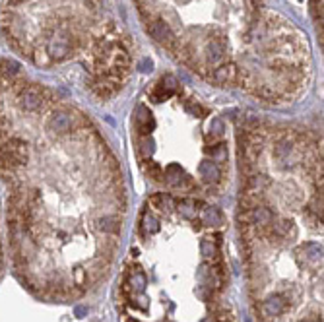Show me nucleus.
<instances>
[{
    "mask_svg": "<svg viewBox=\"0 0 324 322\" xmlns=\"http://www.w3.org/2000/svg\"><path fill=\"white\" fill-rule=\"evenodd\" d=\"M163 179L173 186V188H190L192 181L190 177L184 173V169L179 163H169L163 171Z\"/></svg>",
    "mask_w": 324,
    "mask_h": 322,
    "instance_id": "obj_3",
    "label": "nucleus"
},
{
    "mask_svg": "<svg viewBox=\"0 0 324 322\" xmlns=\"http://www.w3.org/2000/svg\"><path fill=\"white\" fill-rule=\"evenodd\" d=\"M18 101H20V107L27 113H35L43 107V93L39 87L35 85H29V87H23L18 95Z\"/></svg>",
    "mask_w": 324,
    "mask_h": 322,
    "instance_id": "obj_2",
    "label": "nucleus"
},
{
    "mask_svg": "<svg viewBox=\"0 0 324 322\" xmlns=\"http://www.w3.org/2000/svg\"><path fill=\"white\" fill-rule=\"evenodd\" d=\"M134 121H136V128H138V132H140L142 136H150L152 130L156 128V119H154L152 111H150L148 107H144V105L138 107Z\"/></svg>",
    "mask_w": 324,
    "mask_h": 322,
    "instance_id": "obj_5",
    "label": "nucleus"
},
{
    "mask_svg": "<svg viewBox=\"0 0 324 322\" xmlns=\"http://www.w3.org/2000/svg\"><path fill=\"white\" fill-rule=\"evenodd\" d=\"M140 70H142V72H150V70H152V60L144 59V60L140 62Z\"/></svg>",
    "mask_w": 324,
    "mask_h": 322,
    "instance_id": "obj_18",
    "label": "nucleus"
},
{
    "mask_svg": "<svg viewBox=\"0 0 324 322\" xmlns=\"http://www.w3.org/2000/svg\"><path fill=\"white\" fill-rule=\"evenodd\" d=\"M206 154L212 158L214 163H223V161H227V146L223 142L214 144L212 148H206Z\"/></svg>",
    "mask_w": 324,
    "mask_h": 322,
    "instance_id": "obj_13",
    "label": "nucleus"
},
{
    "mask_svg": "<svg viewBox=\"0 0 324 322\" xmlns=\"http://www.w3.org/2000/svg\"><path fill=\"white\" fill-rule=\"evenodd\" d=\"M49 130L55 132V134H68L74 126V117L72 113L68 111H55L51 117H49V122H47Z\"/></svg>",
    "mask_w": 324,
    "mask_h": 322,
    "instance_id": "obj_4",
    "label": "nucleus"
},
{
    "mask_svg": "<svg viewBox=\"0 0 324 322\" xmlns=\"http://www.w3.org/2000/svg\"><path fill=\"white\" fill-rule=\"evenodd\" d=\"M289 154H291V144H289V142H280V144L276 146V156H278L280 160H285Z\"/></svg>",
    "mask_w": 324,
    "mask_h": 322,
    "instance_id": "obj_15",
    "label": "nucleus"
},
{
    "mask_svg": "<svg viewBox=\"0 0 324 322\" xmlns=\"http://www.w3.org/2000/svg\"><path fill=\"white\" fill-rule=\"evenodd\" d=\"M142 152H144V154H146V156H148V154H152V152H154V142H152V140H150V138H146V140H144V142H142Z\"/></svg>",
    "mask_w": 324,
    "mask_h": 322,
    "instance_id": "obj_17",
    "label": "nucleus"
},
{
    "mask_svg": "<svg viewBox=\"0 0 324 322\" xmlns=\"http://www.w3.org/2000/svg\"><path fill=\"white\" fill-rule=\"evenodd\" d=\"M198 175L202 177V181L214 184L222 179V171L218 167V163H214L212 160H204L198 163Z\"/></svg>",
    "mask_w": 324,
    "mask_h": 322,
    "instance_id": "obj_7",
    "label": "nucleus"
},
{
    "mask_svg": "<svg viewBox=\"0 0 324 322\" xmlns=\"http://www.w3.org/2000/svg\"><path fill=\"white\" fill-rule=\"evenodd\" d=\"M21 2H25V0H10V4H12V6H16V4H21Z\"/></svg>",
    "mask_w": 324,
    "mask_h": 322,
    "instance_id": "obj_19",
    "label": "nucleus"
},
{
    "mask_svg": "<svg viewBox=\"0 0 324 322\" xmlns=\"http://www.w3.org/2000/svg\"><path fill=\"white\" fill-rule=\"evenodd\" d=\"M150 206L154 210H158V212H171L175 208V200L169 194H165V192H158V194H154L150 198Z\"/></svg>",
    "mask_w": 324,
    "mask_h": 322,
    "instance_id": "obj_11",
    "label": "nucleus"
},
{
    "mask_svg": "<svg viewBox=\"0 0 324 322\" xmlns=\"http://www.w3.org/2000/svg\"><path fill=\"white\" fill-rule=\"evenodd\" d=\"M235 76H237V68L233 64H223V66L216 68V72H214V80L220 83H229L235 80Z\"/></svg>",
    "mask_w": 324,
    "mask_h": 322,
    "instance_id": "obj_12",
    "label": "nucleus"
},
{
    "mask_svg": "<svg viewBox=\"0 0 324 322\" xmlns=\"http://www.w3.org/2000/svg\"><path fill=\"white\" fill-rule=\"evenodd\" d=\"M148 33L154 41L158 43H171L173 41V31H171V25L165 21V20H154L150 25H148Z\"/></svg>",
    "mask_w": 324,
    "mask_h": 322,
    "instance_id": "obj_6",
    "label": "nucleus"
},
{
    "mask_svg": "<svg viewBox=\"0 0 324 322\" xmlns=\"http://www.w3.org/2000/svg\"><path fill=\"white\" fill-rule=\"evenodd\" d=\"M72 53V37L68 31H57L47 45V55L49 59L55 60H62Z\"/></svg>",
    "mask_w": 324,
    "mask_h": 322,
    "instance_id": "obj_1",
    "label": "nucleus"
},
{
    "mask_svg": "<svg viewBox=\"0 0 324 322\" xmlns=\"http://www.w3.org/2000/svg\"><path fill=\"white\" fill-rule=\"evenodd\" d=\"M2 148H6L8 152H12L21 163L27 161V144H25L23 140H20V138H10Z\"/></svg>",
    "mask_w": 324,
    "mask_h": 322,
    "instance_id": "obj_10",
    "label": "nucleus"
},
{
    "mask_svg": "<svg viewBox=\"0 0 324 322\" xmlns=\"http://www.w3.org/2000/svg\"><path fill=\"white\" fill-rule=\"evenodd\" d=\"M223 53H225V47L220 39H212L206 47V59H208L210 64H218L223 59Z\"/></svg>",
    "mask_w": 324,
    "mask_h": 322,
    "instance_id": "obj_9",
    "label": "nucleus"
},
{
    "mask_svg": "<svg viewBox=\"0 0 324 322\" xmlns=\"http://www.w3.org/2000/svg\"><path fill=\"white\" fill-rule=\"evenodd\" d=\"M144 171H146V175L152 181H156V182H162L163 181V167L160 163H156V161L152 160L144 161Z\"/></svg>",
    "mask_w": 324,
    "mask_h": 322,
    "instance_id": "obj_14",
    "label": "nucleus"
},
{
    "mask_svg": "<svg viewBox=\"0 0 324 322\" xmlns=\"http://www.w3.org/2000/svg\"><path fill=\"white\" fill-rule=\"evenodd\" d=\"M223 128H225V126H223V122H222L220 119H214L212 124H210V130H214L216 136H222V134H223Z\"/></svg>",
    "mask_w": 324,
    "mask_h": 322,
    "instance_id": "obj_16",
    "label": "nucleus"
},
{
    "mask_svg": "<svg viewBox=\"0 0 324 322\" xmlns=\"http://www.w3.org/2000/svg\"><path fill=\"white\" fill-rule=\"evenodd\" d=\"M177 89H179L177 80H175L173 76H165V78L160 80L158 87L154 89V99H156V101H163V99L171 97L173 93H177Z\"/></svg>",
    "mask_w": 324,
    "mask_h": 322,
    "instance_id": "obj_8",
    "label": "nucleus"
}]
</instances>
